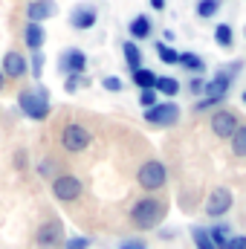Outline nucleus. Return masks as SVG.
<instances>
[{
	"label": "nucleus",
	"instance_id": "1",
	"mask_svg": "<svg viewBox=\"0 0 246 249\" xmlns=\"http://www.w3.org/2000/svg\"><path fill=\"white\" fill-rule=\"evenodd\" d=\"M241 67H244V64L235 61V64H229V67H223L220 72H214V75H211V81H206V87H203L206 99H203V102H197V110H206V107L220 105V102L226 99L229 87H232V78L241 72Z\"/></svg>",
	"mask_w": 246,
	"mask_h": 249
},
{
	"label": "nucleus",
	"instance_id": "2",
	"mask_svg": "<svg viewBox=\"0 0 246 249\" xmlns=\"http://www.w3.org/2000/svg\"><path fill=\"white\" fill-rule=\"evenodd\" d=\"M162 217H165V203H159L154 197H142L130 209V220L136 229H157L162 223Z\"/></svg>",
	"mask_w": 246,
	"mask_h": 249
},
{
	"label": "nucleus",
	"instance_id": "3",
	"mask_svg": "<svg viewBox=\"0 0 246 249\" xmlns=\"http://www.w3.org/2000/svg\"><path fill=\"white\" fill-rule=\"evenodd\" d=\"M18 107L35 119V122H44L50 116V90L47 87H35V90H20L18 93Z\"/></svg>",
	"mask_w": 246,
	"mask_h": 249
},
{
	"label": "nucleus",
	"instance_id": "4",
	"mask_svg": "<svg viewBox=\"0 0 246 249\" xmlns=\"http://www.w3.org/2000/svg\"><path fill=\"white\" fill-rule=\"evenodd\" d=\"M136 183L145 188V191H159V188H165V183H168V171H165V165L159 160H148L136 171Z\"/></svg>",
	"mask_w": 246,
	"mask_h": 249
},
{
	"label": "nucleus",
	"instance_id": "5",
	"mask_svg": "<svg viewBox=\"0 0 246 249\" xmlns=\"http://www.w3.org/2000/svg\"><path fill=\"white\" fill-rule=\"evenodd\" d=\"M90 139L93 136H90V130L84 124L70 122L61 130V145H64V151H70V154H81L84 148H90Z\"/></svg>",
	"mask_w": 246,
	"mask_h": 249
},
{
	"label": "nucleus",
	"instance_id": "6",
	"mask_svg": "<svg viewBox=\"0 0 246 249\" xmlns=\"http://www.w3.org/2000/svg\"><path fill=\"white\" fill-rule=\"evenodd\" d=\"M145 122L157 127H171L180 122V107L174 102H157L151 110H145Z\"/></svg>",
	"mask_w": 246,
	"mask_h": 249
},
{
	"label": "nucleus",
	"instance_id": "7",
	"mask_svg": "<svg viewBox=\"0 0 246 249\" xmlns=\"http://www.w3.org/2000/svg\"><path fill=\"white\" fill-rule=\"evenodd\" d=\"M53 194H55V200H61V203H72V200H78V197L84 194V186H81L78 177L61 174V177L53 180Z\"/></svg>",
	"mask_w": 246,
	"mask_h": 249
},
{
	"label": "nucleus",
	"instance_id": "8",
	"mask_svg": "<svg viewBox=\"0 0 246 249\" xmlns=\"http://www.w3.org/2000/svg\"><path fill=\"white\" fill-rule=\"evenodd\" d=\"M232 203H235V197H232L229 188H223V186L214 188V191L206 197V214H209V217H223V214H229Z\"/></svg>",
	"mask_w": 246,
	"mask_h": 249
},
{
	"label": "nucleus",
	"instance_id": "9",
	"mask_svg": "<svg viewBox=\"0 0 246 249\" xmlns=\"http://www.w3.org/2000/svg\"><path fill=\"white\" fill-rule=\"evenodd\" d=\"M238 113H232V110H217V113H211V133L214 136H220V139H232V133L238 130Z\"/></svg>",
	"mask_w": 246,
	"mask_h": 249
},
{
	"label": "nucleus",
	"instance_id": "10",
	"mask_svg": "<svg viewBox=\"0 0 246 249\" xmlns=\"http://www.w3.org/2000/svg\"><path fill=\"white\" fill-rule=\"evenodd\" d=\"M96 20H99V12H96V6H90V3H78V6L70 12V26L78 29V32L93 29Z\"/></svg>",
	"mask_w": 246,
	"mask_h": 249
},
{
	"label": "nucleus",
	"instance_id": "11",
	"mask_svg": "<svg viewBox=\"0 0 246 249\" xmlns=\"http://www.w3.org/2000/svg\"><path fill=\"white\" fill-rule=\"evenodd\" d=\"M58 70H61L64 75H84V70H87V55L81 53V50H67L61 53V58H58Z\"/></svg>",
	"mask_w": 246,
	"mask_h": 249
},
{
	"label": "nucleus",
	"instance_id": "12",
	"mask_svg": "<svg viewBox=\"0 0 246 249\" xmlns=\"http://www.w3.org/2000/svg\"><path fill=\"white\" fill-rule=\"evenodd\" d=\"M55 15H58L55 0H29L26 3V20H32V23H41L47 18H55Z\"/></svg>",
	"mask_w": 246,
	"mask_h": 249
},
{
	"label": "nucleus",
	"instance_id": "13",
	"mask_svg": "<svg viewBox=\"0 0 246 249\" xmlns=\"http://www.w3.org/2000/svg\"><path fill=\"white\" fill-rule=\"evenodd\" d=\"M26 70H29L26 55H20V53H15V50H9V53L3 55V70H0V72H3L6 78H23Z\"/></svg>",
	"mask_w": 246,
	"mask_h": 249
},
{
	"label": "nucleus",
	"instance_id": "14",
	"mask_svg": "<svg viewBox=\"0 0 246 249\" xmlns=\"http://www.w3.org/2000/svg\"><path fill=\"white\" fill-rule=\"evenodd\" d=\"M35 241L41 244V247L47 249H53V247H58L64 238H61V223L58 220H50V223H44L41 229H38V235H35Z\"/></svg>",
	"mask_w": 246,
	"mask_h": 249
},
{
	"label": "nucleus",
	"instance_id": "15",
	"mask_svg": "<svg viewBox=\"0 0 246 249\" xmlns=\"http://www.w3.org/2000/svg\"><path fill=\"white\" fill-rule=\"evenodd\" d=\"M44 41H47V32H44V26L29 20V23L23 26V44H26V50H32V53H41Z\"/></svg>",
	"mask_w": 246,
	"mask_h": 249
},
{
	"label": "nucleus",
	"instance_id": "16",
	"mask_svg": "<svg viewBox=\"0 0 246 249\" xmlns=\"http://www.w3.org/2000/svg\"><path fill=\"white\" fill-rule=\"evenodd\" d=\"M127 32H130V38H133V41H145V38H151L154 23H151V18H148V15H136V18L130 20Z\"/></svg>",
	"mask_w": 246,
	"mask_h": 249
},
{
	"label": "nucleus",
	"instance_id": "17",
	"mask_svg": "<svg viewBox=\"0 0 246 249\" xmlns=\"http://www.w3.org/2000/svg\"><path fill=\"white\" fill-rule=\"evenodd\" d=\"M133 84H136L139 90H154V84H157V72L148 70V67H139V70H133Z\"/></svg>",
	"mask_w": 246,
	"mask_h": 249
},
{
	"label": "nucleus",
	"instance_id": "18",
	"mask_svg": "<svg viewBox=\"0 0 246 249\" xmlns=\"http://www.w3.org/2000/svg\"><path fill=\"white\" fill-rule=\"evenodd\" d=\"M154 90L171 99V96H177V93H180V81H177L174 75H157V84H154Z\"/></svg>",
	"mask_w": 246,
	"mask_h": 249
},
{
	"label": "nucleus",
	"instance_id": "19",
	"mask_svg": "<svg viewBox=\"0 0 246 249\" xmlns=\"http://www.w3.org/2000/svg\"><path fill=\"white\" fill-rule=\"evenodd\" d=\"M122 53H124V61H127V67H130V72L142 67V50L136 47V41H124Z\"/></svg>",
	"mask_w": 246,
	"mask_h": 249
},
{
	"label": "nucleus",
	"instance_id": "20",
	"mask_svg": "<svg viewBox=\"0 0 246 249\" xmlns=\"http://www.w3.org/2000/svg\"><path fill=\"white\" fill-rule=\"evenodd\" d=\"M177 64H180V67H185L188 72H194V75H200V72L206 70V61H203L197 53H180V61H177Z\"/></svg>",
	"mask_w": 246,
	"mask_h": 249
},
{
	"label": "nucleus",
	"instance_id": "21",
	"mask_svg": "<svg viewBox=\"0 0 246 249\" xmlns=\"http://www.w3.org/2000/svg\"><path fill=\"white\" fill-rule=\"evenodd\" d=\"M209 235H211V244H214V249H226L229 238H232V229H229L226 223H217V226H211V229H209Z\"/></svg>",
	"mask_w": 246,
	"mask_h": 249
},
{
	"label": "nucleus",
	"instance_id": "22",
	"mask_svg": "<svg viewBox=\"0 0 246 249\" xmlns=\"http://www.w3.org/2000/svg\"><path fill=\"white\" fill-rule=\"evenodd\" d=\"M232 154L246 157V124H238V130L232 133Z\"/></svg>",
	"mask_w": 246,
	"mask_h": 249
},
{
	"label": "nucleus",
	"instance_id": "23",
	"mask_svg": "<svg viewBox=\"0 0 246 249\" xmlns=\"http://www.w3.org/2000/svg\"><path fill=\"white\" fill-rule=\"evenodd\" d=\"M214 41H217V47L229 50V47H232V41H235V32H232V26H229V23H220V26L214 29Z\"/></svg>",
	"mask_w": 246,
	"mask_h": 249
},
{
	"label": "nucleus",
	"instance_id": "24",
	"mask_svg": "<svg viewBox=\"0 0 246 249\" xmlns=\"http://www.w3.org/2000/svg\"><path fill=\"white\" fill-rule=\"evenodd\" d=\"M220 12V0H197V18L209 20Z\"/></svg>",
	"mask_w": 246,
	"mask_h": 249
},
{
	"label": "nucleus",
	"instance_id": "25",
	"mask_svg": "<svg viewBox=\"0 0 246 249\" xmlns=\"http://www.w3.org/2000/svg\"><path fill=\"white\" fill-rule=\"evenodd\" d=\"M191 241H194V247L197 249H214L209 229H203V226H194V229H191Z\"/></svg>",
	"mask_w": 246,
	"mask_h": 249
},
{
	"label": "nucleus",
	"instance_id": "26",
	"mask_svg": "<svg viewBox=\"0 0 246 249\" xmlns=\"http://www.w3.org/2000/svg\"><path fill=\"white\" fill-rule=\"evenodd\" d=\"M157 58L162 64H177L180 61V53H177L174 47H168L165 41H159V44H157Z\"/></svg>",
	"mask_w": 246,
	"mask_h": 249
},
{
	"label": "nucleus",
	"instance_id": "27",
	"mask_svg": "<svg viewBox=\"0 0 246 249\" xmlns=\"http://www.w3.org/2000/svg\"><path fill=\"white\" fill-rule=\"evenodd\" d=\"M102 87H105L107 93H122L124 81L119 78V75H105V78H102Z\"/></svg>",
	"mask_w": 246,
	"mask_h": 249
},
{
	"label": "nucleus",
	"instance_id": "28",
	"mask_svg": "<svg viewBox=\"0 0 246 249\" xmlns=\"http://www.w3.org/2000/svg\"><path fill=\"white\" fill-rule=\"evenodd\" d=\"M64 249H90V238H84V235H72V238L64 241Z\"/></svg>",
	"mask_w": 246,
	"mask_h": 249
},
{
	"label": "nucleus",
	"instance_id": "29",
	"mask_svg": "<svg viewBox=\"0 0 246 249\" xmlns=\"http://www.w3.org/2000/svg\"><path fill=\"white\" fill-rule=\"evenodd\" d=\"M157 96H159L157 90H139V105H142L145 110H151V107L157 105Z\"/></svg>",
	"mask_w": 246,
	"mask_h": 249
},
{
	"label": "nucleus",
	"instance_id": "30",
	"mask_svg": "<svg viewBox=\"0 0 246 249\" xmlns=\"http://www.w3.org/2000/svg\"><path fill=\"white\" fill-rule=\"evenodd\" d=\"M29 72H32L35 78H41V72H44V55H41V53H32V61H29Z\"/></svg>",
	"mask_w": 246,
	"mask_h": 249
},
{
	"label": "nucleus",
	"instance_id": "31",
	"mask_svg": "<svg viewBox=\"0 0 246 249\" xmlns=\"http://www.w3.org/2000/svg\"><path fill=\"white\" fill-rule=\"evenodd\" d=\"M55 168H58V162H55V160H44V162L38 165V174H41V177H53V174H55Z\"/></svg>",
	"mask_w": 246,
	"mask_h": 249
},
{
	"label": "nucleus",
	"instance_id": "32",
	"mask_svg": "<svg viewBox=\"0 0 246 249\" xmlns=\"http://www.w3.org/2000/svg\"><path fill=\"white\" fill-rule=\"evenodd\" d=\"M84 81H81V75H67V81H64V90L67 93H78V87H81Z\"/></svg>",
	"mask_w": 246,
	"mask_h": 249
},
{
	"label": "nucleus",
	"instance_id": "33",
	"mask_svg": "<svg viewBox=\"0 0 246 249\" xmlns=\"http://www.w3.org/2000/svg\"><path fill=\"white\" fill-rule=\"evenodd\" d=\"M119 249H148V244H145L142 238H130V241H122Z\"/></svg>",
	"mask_w": 246,
	"mask_h": 249
},
{
	"label": "nucleus",
	"instance_id": "34",
	"mask_svg": "<svg viewBox=\"0 0 246 249\" xmlns=\"http://www.w3.org/2000/svg\"><path fill=\"white\" fill-rule=\"evenodd\" d=\"M226 249H246V238L244 235H232L229 244H226Z\"/></svg>",
	"mask_w": 246,
	"mask_h": 249
},
{
	"label": "nucleus",
	"instance_id": "35",
	"mask_svg": "<svg viewBox=\"0 0 246 249\" xmlns=\"http://www.w3.org/2000/svg\"><path fill=\"white\" fill-rule=\"evenodd\" d=\"M203 87H206V81H203V78H191V81H188V93H194V96H200V93H203Z\"/></svg>",
	"mask_w": 246,
	"mask_h": 249
},
{
	"label": "nucleus",
	"instance_id": "36",
	"mask_svg": "<svg viewBox=\"0 0 246 249\" xmlns=\"http://www.w3.org/2000/svg\"><path fill=\"white\" fill-rule=\"evenodd\" d=\"M15 165L18 168H26V151H15Z\"/></svg>",
	"mask_w": 246,
	"mask_h": 249
},
{
	"label": "nucleus",
	"instance_id": "37",
	"mask_svg": "<svg viewBox=\"0 0 246 249\" xmlns=\"http://www.w3.org/2000/svg\"><path fill=\"white\" fill-rule=\"evenodd\" d=\"M157 235H159L162 241H174V238H177V232H174V229H159Z\"/></svg>",
	"mask_w": 246,
	"mask_h": 249
},
{
	"label": "nucleus",
	"instance_id": "38",
	"mask_svg": "<svg viewBox=\"0 0 246 249\" xmlns=\"http://www.w3.org/2000/svg\"><path fill=\"white\" fill-rule=\"evenodd\" d=\"M151 6L154 9H165V0H151Z\"/></svg>",
	"mask_w": 246,
	"mask_h": 249
},
{
	"label": "nucleus",
	"instance_id": "39",
	"mask_svg": "<svg viewBox=\"0 0 246 249\" xmlns=\"http://www.w3.org/2000/svg\"><path fill=\"white\" fill-rule=\"evenodd\" d=\"M3 87H6V75L0 72V93H3Z\"/></svg>",
	"mask_w": 246,
	"mask_h": 249
},
{
	"label": "nucleus",
	"instance_id": "40",
	"mask_svg": "<svg viewBox=\"0 0 246 249\" xmlns=\"http://www.w3.org/2000/svg\"><path fill=\"white\" fill-rule=\"evenodd\" d=\"M244 105H246V90H244Z\"/></svg>",
	"mask_w": 246,
	"mask_h": 249
}]
</instances>
